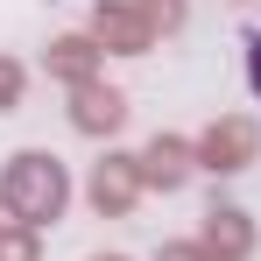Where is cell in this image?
Returning <instances> with one entry per match:
<instances>
[{"mask_svg": "<svg viewBox=\"0 0 261 261\" xmlns=\"http://www.w3.org/2000/svg\"><path fill=\"white\" fill-rule=\"evenodd\" d=\"M7 205L21 219H57L64 212V170H57L49 155H21L14 176H7Z\"/></svg>", "mask_w": 261, "mask_h": 261, "instance_id": "6da1fadb", "label": "cell"}, {"mask_svg": "<svg viewBox=\"0 0 261 261\" xmlns=\"http://www.w3.org/2000/svg\"><path fill=\"white\" fill-rule=\"evenodd\" d=\"M247 85H254V99H261V36L247 43Z\"/></svg>", "mask_w": 261, "mask_h": 261, "instance_id": "7a4b0ae2", "label": "cell"}, {"mask_svg": "<svg viewBox=\"0 0 261 261\" xmlns=\"http://www.w3.org/2000/svg\"><path fill=\"white\" fill-rule=\"evenodd\" d=\"M7 92H14V71H7V64H0V99H7Z\"/></svg>", "mask_w": 261, "mask_h": 261, "instance_id": "3957f363", "label": "cell"}]
</instances>
